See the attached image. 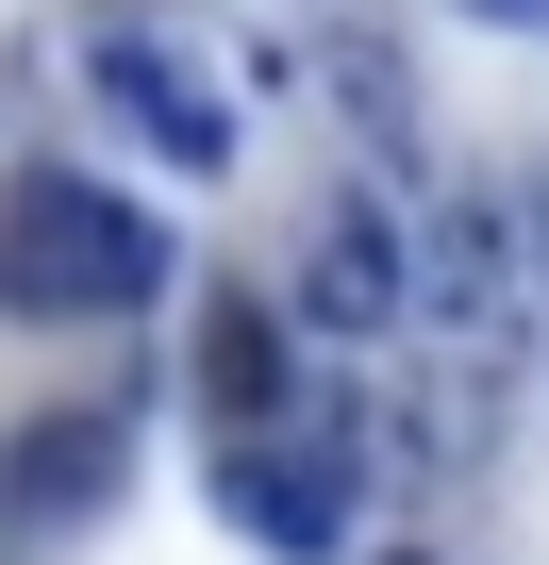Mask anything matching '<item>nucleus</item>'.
<instances>
[{
	"instance_id": "1",
	"label": "nucleus",
	"mask_w": 549,
	"mask_h": 565,
	"mask_svg": "<svg viewBox=\"0 0 549 565\" xmlns=\"http://www.w3.org/2000/svg\"><path fill=\"white\" fill-rule=\"evenodd\" d=\"M0 300H34V317H150L167 300L150 200L67 183V167H18V183H0Z\"/></svg>"
},
{
	"instance_id": "2",
	"label": "nucleus",
	"mask_w": 549,
	"mask_h": 565,
	"mask_svg": "<svg viewBox=\"0 0 549 565\" xmlns=\"http://www.w3.org/2000/svg\"><path fill=\"white\" fill-rule=\"evenodd\" d=\"M217 482H233V515H250L266 548H284V565H334V548H350V499H367L350 433H284V416H250Z\"/></svg>"
},
{
	"instance_id": "3",
	"label": "nucleus",
	"mask_w": 549,
	"mask_h": 565,
	"mask_svg": "<svg viewBox=\"0 0 549 565\" xmlns=\"http://www.w3.org/2000/svg\"><path fill=\"white\" fill-rule=\"evenodd\" d=\"M284 300L317 317V333H400V216L367 200V183H334L317 216H300V266H284Z\"/></svg>"
},
{
	"instance_id": "4",
	"label": "nucleus",
	"mask_w": 549,
	"mask_h": 565,
	"mask_svg": "<svg viewBox=\"0 0 549 565\" xmlns=\"http://www.w3.org/2000/svg\"><path fill=\"white\" fill-rule=\"evenodd\" d=\"M400 282H416V300H433L466 350H499V333H516V282H532V266H516V216H499V200H433V216L400 233Z\"/></svg>"
},
{
	"instance_id": "5",
	"label": "nucleus",
	"mask_w": 549,
	"mask_h": 565,
	"mask_svg": "<svg viewBox=\"0 0 549 565\" xmlns=\"http://www.w3.org/2000/svg\"><path fill=\"white\" fill-rule=\"evenodd\" d=\"M84 67H101V100H117V117H134L167 167H217V150H233V100H217V67H183L167 34H101Z\"/></svg>"
},
{
	"instance_id": "6",
	"label": "nucleus",
	"mask_w": 549,
	"mask_h": 565,
	"mask_svg": "<svg viewBox=\"0 0 549 565\" xmlns=\"http://www.w3.org/2000/svg\"><path fill=\"white\" fill-rule=\"evenodd\" d=\"M200 399H217V433L284 416V317H266L250 282H200Z\"/></svg>"
},
{
	"instance_id": "7",
	"label": "nucleus",
	"mask_w": 549,
	"mask_h": 565,
	"mask_svg": "<svg viewBox=\"0 0 549 565\" xmlns=\"http://www.w3.org/2000/svg\"><path fill=\"white\" fill-rule=\"evenodd\" d=\"M117 466H134L117 416H34L18 449H0V499L18 515H84V499H117Z\"/></svg>"
},
{
	"instance_id": "8",
	"label": "nucleus",
	"mask_w": 549,
	"mask_h": 565,
	"mask_svg": "<svg viewBox=\"0 0 549 565\" xmlns=\"http://www.w3.org/2000/svg\"><path fill=\"white\" fill-rule=\"evenodd\" d=\"M334 84H350V134H367V150H416V84H400L383 34H334Z\"/></svg>"
},
{
	"instance_id": "9",
	"label": "nucleus",
	"mask_w": 549,
	"mask_h": 565,
	"mask_svg": "<svg viewBox=\"0 0 549 565\" xmlns=\"http://www.w3.org/2000/svg\"><path fill=\"white\" fill-rule=\"evenodd\" d=\"M466 18H499V34H549V0H466Z\"/></svg>"
},
{
	"instance_id": "10",
	"label": "nucleus",
	"mask_w": 549,
	"mask_h": 565,
	"mask_svg": "<svg viewBox=\"0 0 549 565\" xmlns=\"http://www.w3.org/2000/svg\"><path fill=\"white\" fill-rule=\"evenodd\" d=\"M516 266H549V183H532V216H516Z\"/></svg>"
}]
</instances>
